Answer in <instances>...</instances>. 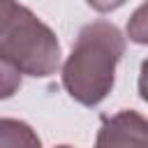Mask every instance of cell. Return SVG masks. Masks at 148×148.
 <instances>
[{
	"mask_svg": "<svg viewBox=\"0 0 148 148\" xmlns=\"http://www.w3.org/2000/svg\"><path fill=\"white\" fill-rule=\"evenodd\" d=\"M125 56V37L109 21H92L81 28L65 65L62 86L83 106H97L116 83V67Z\"/></svg>",
	"mask_w": 148,
	"mask_h": 148,
	"instance_id": "cell-1",
	"label": "cell"
},
{
	"mask_svg": "<svg viewBox=\"0 0 148 148\" xmlns=\"http://www.w3.org/2000/svg\"><path fill=\"white\" fill-rule=\"evenodd\" d=\"M0 56L21 74L46 79L60 67L58 35L16 0H0Z\"/></svg>",
	"mask_w": 148,
	"mask_h": 148,
	"instance_id": "cell-2",
	"label": "cell"
},
{
	"mask_svg": "<svg viewBox=\"0 0 148 148\" xmlns=\"http://www.w3.org/2000/svg\"><path fill=\"white\" fill-rule=\"evenodd\" d=\"M95 148H148V120L134 109L104 118Z\"/></svg>",
	"mask_w": 148,
	"mask_h": 148,
	"instance_id": "cell-3",
	"label": "cell"
},
{
	"mask_svg": "<svg viewBox=\"0 0 148 148\" xmlns=\"http://www.w3.org/2000/svg\"><path fill=\"white\" fill-rule=\"evenodd\" d=\"M0 148H42V139L25 120L0 118Z\"/></svg>",
	"mask_w": 148,
	"mask_h": 148,
	"instance_id": "cell-4",
	"label": "cell"
},
{
	"mask_svg": "<svg viewBox=\"0 0 148 148\" xmlns=\"http://www.w3.org/2000/svg\"><path fill=\"white\" fill-rule=\"evenodd\" d=\"M21 72L7 60L0 56V99H9L18 92L21 88Z\"/></svg>",
	"mask_w": 148,
	"mask_h": 148,
	"instance_id": "cell-5",
	"label": "cell"
},
{
	"mask_svg": "<svg viewBox=\"0 0 148 148\" xmlns=\"http://www.w3.org/2000/svg\"><path fill=\"white\" fill-rule=\"evenodd\" d=\"M95 12H102V14H109V12H113V9H118V7H123L127 0H86Z\"/></svg>",
	"mask_w": 148,
	"mask_h": 148,
	"instance_id": "cell-6",
	"label": "cell"
},
{
	"mask_svg": "<svg viewBox=\"0 0 148 148\" xmlns=\"http://www.w3.org/2000/svg\"><path fill=\"white\" fill-rule=\"evenodd\" d=\"M53 148H74V146H67V143H60V146H53Z\"/></svg>",
	"mask_w": 148,
	"mask_h": 148,
	"instance_id": "cell-7",
	"label": "cell"
}]
</instances>
